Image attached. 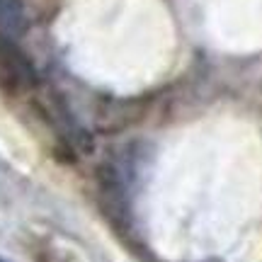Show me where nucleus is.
Returning a JSON list of instances; mask_svg holds the SVG:
<instances>
[{"label": "nucleus", "mask_w": 262, "mask_h": 262, "mask_svg": "<svg viewBox=\"0 0 262 262\" xmlns=\"http://www.w3.org/2000/svg\"><path fill=\"white\" fill-rule=\"evenodd\" d=\"M0 32L8 39H19L27 32V12L22 0H0Z\"/></svg>", "instance_id": "nucleus-1"}, {"label": "nucleus", "mask_w": 262, "mask_h": 262, "mask_svg": "<svg viewBox=\"0 0 262 262\" xmlns=\"http://www.w3.org/2000/svg\"><path fill=\"white\" fill-rule=\"evenodd\" d=\"M0 262H8V260H3V257H0Z\"/></svg>", "instance_id": "nucleus-2"}]
</instances>
